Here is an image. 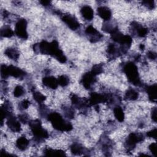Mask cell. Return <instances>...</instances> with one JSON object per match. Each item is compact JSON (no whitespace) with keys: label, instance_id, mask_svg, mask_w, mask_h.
Instances as JSON below:
<instances>
[{"label":"cell","instance_id":"obj_1","mask_svg":"<svg viewBox=\"0 0 157 157\" xmlns=\"http://www.w3.org/2000/svg\"><path fill=\"white\" fill-rule=\"evenodd\" d=\"M33 49L36 53L50 55L61 63L66 62L67 58L63 51L59 48L58 43L56 40H53L52 42L42 40L40 43L34 44Z\"/></svg>","mask_w":157,"mask_h":157},{"label":"cell","instance_id":"obj_2","mask_svg":"<svg viewBox=\"0 0 157 157\" xmlns=\"http://www.w3.org/2000/svg\"><path fill=\"white\" fill-rule=\"evenodd\" d=\"M48 120L52 123L53 127L60 131L68 132L72 129V125L64 120L62 116L57 112H52L47 115Z\"/></svg>","mask_w":157,"mask_h":157},{"label":"cell","instance_id":"obj_3","mask_svg":"<svg viewBox=\"0 0 157 157\" xmlns=\"http://www.w3.org/2000/svg\"><path fill=\"white\" fill-rule=\"evenodd\" d=\"M123 72L126 75L129 82L136 86L141 85V82L136 65L132 62L126 63L123 68Z\"/></svg>","mask_w":157,"mask_h":157},{"label":"cell","instance_id":"obj_4","mask_svg":"<svg viewBox=\"0 0 157 157\" xmlns=\"http://www.w3.org/2000/svg\"><path fill=\"white\" fill-rule=\"evenodd\" d=\"M29 124L36 140L42 141L48 137V132L42 128L39 120H32L29 121Z\"/></svg>","mask_w":157,"mask_h":157},{"label":"cell","instance_id":"obj_5","mask_svg":"<svg viewBox=\"0 0 157 157\" xmlns=\"http://www.w3.org/2000/svg\"><path fill=\"white\" fill-rule=\"evenodd\" d=\"M25 75L26 73L24 71L13 65L2 64L1 66V75L3 78H6L9 75L15 78H23Z\"/></svg>","mask_w":157,"mask_h":157},{"label":"cell","instance_id":"obj_6","mask_svg":"<svg viewBox=\"0 0 157 157\" xmlns=\"http://www.w3.org/2000/svg\"><path fill=\"white\" fill-rule=\"evenodd\" d=\"M144 140V136L142 134L131 132L125 142V147L128 151L133 150L136 144Z\"/></svg>","mask_w":157,"mask_h":157},{"label":"cell","instance_id":"obj_7","mask_svg":"<svg viewBox=\"0 0 157 157\" xmlns=\"http://www.w3.org/2000/svg\"><path fill=\"white\" fill-rule=\"evenodd\" d=\"M27 21L24 18H20L15 24V33L20 38L26 39L28 37L26 31Z\"/></svg>","mask_w":157,"mask_h":157},{"label":"cell","instance_id":"obj_8","mask_svg":"<svg viewBox=\"0 0 157 157\" xmlns=\"http://www.w3.org/2000/svg\"><path fill=\"white\" fill-rule=\"evenodd\" d=\"M112 100V98L110 96L101 94L97 93H92L90 94L88 102L90 105H96L99 103L111 102Z\"/></svg>","mask_w":157,"mask_h":157},{"label":"cell","instance_id":"obj_9","mask_svg":"<svg viewBox=\"0 0 157 157\" xmlns=\"http://www.w3.org/2000/svg\"><path fill=\"white\" fill-rule=\"evenodd\" d=\"M96 81V75L93 74L91 71H89L83 75L80 82L85 88L89 90Z\"/></svg>","mask_w":157,"mask_h":157},{"label":"cell","instance_id":"obj_10","mask_svg":"<svg viewBox=\"0 0 157 157\" xmlns=\"http://www.w3.org/2000/svg\"><path fill=\"white\" fill-rule=\"evenodd\" d=\"M85 33L88 36L89 40L92 43L98 42L102 37V35L99 33L97 29H96L92 25H89L85 29Z\"/></svg>","mask_w":157,"mask_h":157},{"label":"cell","instance_id":"obj_11","mask_svg":"<svg viewBox=\"0 0 157 157\" xmlns=\"http://www.w3.org/2000/svg\"><path fill=\"white\" fill-rule=\"evenodd\" d=\"M62 20L72 30H76L80 26L79 22L74 17L72 16L71 15H63L62 17Z\"/></svg>","mask_w":157,"mask_h":157},{"label":"cell","instance_id":"obj_12","mask_svg":"<svg viewBox=\"0 0 157 157\" xmlns=\"http://www.w3.org/2000/svg\"><path fill=\"white\" fill-rule=\"evenodd\" d=\"M6 124L8 128L13 132H18L21 131V124L20 122L12 113L7 118Z\"/></svg>","mask_w":157,"mask_h":157},{"label":"cell","instance_id":"obj_13","mask_svg":"<svg viewBox=\"0 0 157 157\" xmlns=\"http://www.w3.org/2000/svg\"><path fill=\"white\" fill-rule=\"evenodd\" d=\"M98 15L105 21H108L110 19L112 12L109 8L105 6H100L97 9Z\"/></svg>","mask_w":157,"mask_h":157},{"label":"cell","instance_id":"obj_14","mask_svg":"<svg viewBox=\"0 0 157 157\" xmlns=\"http://www.w3.org/2000/svg\"><path fill=\"white\" fill-rule=\"evenodd\" d=\"M43 84L52 89H56L58 85L57 78H55L53 76H47L42 78Z\"/></svg>","mask_w":157,"mask_h":157},{"label":"cell","instance_id":"obj_15","mask_svg":"<svg viewBox=\"0 0 157 157\" xmlns=\"http://www.w3.org/2000/svg\"><path fill=\"white\" fill-rule=\"evenodd\" d=\"M131 25L132 26V28L136 31L137 35L138 36L144 37L147 35V34L148 33V30L147 28L144 27L143 26L139 24L136 21H133Z\"/></svg>","mask_w":157,"mask_h":157},{"label":"cell","instance_id":"obj_16","mask_svg":"<svg viewBox=\"0 0 157 157\" xmlns=\"http://www.w3.org/2000/svg\"><path fill=\"white\" fill-rule=\"evenodd\" d=\"M80 12L83 17L86 20L90 21L93 18L94 12L93 9L90 6H83L80 9Z\"/></svg>","mask_w":157,"mask_h":157},{"label":"cell","instance_id":"obj_17","mask_svg":"<svg viewBox=\"0 0 157 157\" xmlns=\"http://www.w3.org/2000/svg\"><path fill=\"white\" fill-rule=\"evenodd\" d=\"M145 90L148 94L150 101L151 102H155L156 99V90H157L156 83H154L151 85L147 86L145 88Z\"/></svg>","mask_w":157,"mask_h":157},{"label":"cell","instance_id":"obj_18","mask_svg":"<svg viewBox=\"0 0 157 157\" xmlns=\"http://www.w3.org/2000/svg\"><path fill=\"white\" fill-rule=\"evenodd\" d=\"M29 140L24 136L19 137L16 141V146L20 150H25L29 145Z\"/></svg>","mask_w":157,"mask_h":157},{"label":"cell","instance_id":"obj_19","mask_svg":"<svg viewBox=\"0 0 157 157\" xmlns=\"http://www.w3.org/2000/svg\"><path fill=\"white\" fill-rule=\"evenodd\" d=\"M4 54L13 60H17L19 57L18 52L14 48H8L4 51Z\"/></svg>","mask_w":157,"mask_h":157},{"label":"cell","instance_id":"obj_20","mask_svg":"<svg viewBox=\"0 0 157 157\" xmlns=\"http://www.w3.org/2000/svg\"><path fill=\"white\" fill-rule=\"evenodd\" d=\"M107 53L112 58H114L117 56H118L121 52L120 50H118L114 44H110L107 48Z\"/></svg>","mask_w":157,"mask_h":157},{"label":"cell","instance_id":"obj_21","mask_svg":"<svg viewBox=\"0 0 157 157\" xmlns=\"http://www.w3.org/2000/svg\"><path fill=\"white\" fill-rule=\"evenodd\" d=\"M113 113H114L115 117L118 121L123 122L124 121V113L122 108L120 106L117 105L114 108Z\"/></svg>","mask_w":157,"mask_h":157},{"label":"cell","instance_id":"obj_22","mask_svg":"<svg viewBox=\"0 0 157 157\" xmlns=\"http://www.w3.org/2000/svg\"><path fill=\"white\" fill-rule=\"evenodd\" d=\"M44 153L45 156H64L65 153L61 150H53L47 148L44 150Z\"/></svg>","mask_w":157,"mask_h":157},{"label":"cell","instance_id":"obj_23","mask_svg":"<svg viewBox=\"0 0 157 157\" xmlns=\"http://www.w3.org/2000/svg\"><path fill=\"white\" fill-rule=\"evenodd\" d=\"M71 151L74 155H80L85 151L82 145L78 143H74L71 147Z\"/></svg>","mask_w":157,"mask_h":157},{"label":"cell","instance_id":"obj_24","mask_svg":"<svg viewBox=\"0 0 157 157\" xmlns=\"http://www.w3.org/2000/svg\"><path fill=\"white\" fill-rule=\"evenodd\" d=\"M125 98L130 101H135L139 98V93L135 90L129 88L125 93Z\"/></svg>","mask_w":157,"mask_h":157},{"label":"cell","instance_id":"obj_25","mask_svg":"<svg viewBox=\"0 0 157 157\" xmlns=\"http://www.w3.org/2000/svg\"><path fill=\"white\" fill-rule=\"evenodd\" d=\"M13 30L9 26H4L1 29V36L4 37H11L13 36Z\"/></svg>","mask_w":157,"mask_h":157},{"label":"cell","instance_id":"obj_26","mask_svg":"<svg viewBox=\"0 0 157 157\" xmlns=\"http://www.w3.org/2000/svg\"><path fill=\"white\" fill-rule=\"evenodd\" d=\"M57 80H58V85L63 87L67 86L69 82V78L66 75H60L58 77V78H57Z\"/></svg>","mask_w":157,"mask_h":157},{"label":"cell","instance_id":"obj_27","mask_svg":"<svg viewBox=\"0 0 157 157\" xmlns=\"http://www.w3.org/2000/svg\"><path fill=\"white\" fill-rule=\"evenodd\" d=\"M33 98H34V99L36 102L40 103V104L42 103L46 99V97L44 94H42V93H40L38 91L33 92Z\"/></svg>","mask_w":157,"mask_h":157},{"label":"cell","instance_id":"obj_28","mask_svg":"<svg viewBox=\"0 0 157 157\" xmlns=\"http://www.w3.org/2000/svg\"><path fill=\"white\" fill-rule=\"evenodd\" d=\"M25 93V90H24V88L20 86V85H18L17 86L15 89H14V91H13V95L16 98H18V97H20L22 95H23Z\"/></svg>","mask_w":157,"mask_h":157},{"label":"cell","instance_id":"obj_29","mask_svg":"<svg viewBox=\"0 0 157 157\" xmlns=\"http://www.w3.org/2000/svg\"><path fill=\"white\" fill-rule=\"evenodd\" d=\"M91 72L94 74L95 75H97L98 74H101L103 72L102 66L101 64H95L93 66Z\"/></svg>","mask_w":157,"mask_h":157},{"label":"cell","instance_id":"obj_30","mask_svg":"<svg viewBox=\"0 0 157 157\" xmlns=\"http://www.w3.org/2000/svg\"><path fill=\"white\" fill-rule=\"evenodd\" d=\"M65 115L68 118H73L74 117V111L69 107H65L64 109Z\"/></svg>","mask_w":157,"mask_h":157},{"label":"cell","instance_id":"obj_31","mask_svg":"<svg viewBox=\"0 0 157 157\" xmlns=\"http://www.w3.org/2000/svg\"><path fill=\"white\" fill-rule=\"evenodd\" d=\"M29 105H30V102L27 99H25L20 102L19 107L21 110H25V109H26Z\"/></svg>","mask_w":157,"mask_h":157},{"label":"cell","instance_id":"obj_32","mask_svg":"<svg viewBox=\"0 0 157 157\" xmlns=\"http://www.w3.org/2000/svg\"><path fill=\"white\" fill-rule=\"evenodd\" d=\"M142 4L150 9H153L155 7V2L153 1H143Z\"/></svg>","mask_w":157,"mask_h":157},{"label":"cell","instance_id":"obj_33","mask_svg":"<svg viewBox=\"0 0 157 157\" xmlns=\"http://www.w3.org/2000/svg\"><path fill=\"white\" fill-rule=\"evenodd\" d=\"M148 148L152 155L155 156H156V144L155 142H153L150 144V145L148 146Z\"/></svg>","mask_w":157,"mask_h":157},{"label":"cell","instance_id":"obj_34","mask_svg":"<svg viewBox=\"0 0 157 157\" xmlns=\"http://www.w3.org/2000/svg\"><path fill=\"white\" fill-rule=\"evenodd\" d=\"M156 132H157L156 128H154V129L150 130V131L147 132V136L149 137H151V138L156 139Z\"/></svg>","mask_w":157,"mask_h":157},{"label":"cell","instance_id":"obj_35","mask_svg":"<svg viewBox=\"0 0 157 157\" xmlns=\"http://www.w3.org/2000/svg\"><path fill=\"white\" fill-rule=\"evenodd\" d=\"M18 119L23 123H26L28 121V118L27 115H25V114L20 115L18 116Z\"/></svg>","mask_w":157,"mask_h":157},{"label":"cell","instance_id":"obj_36","mask_svg":"<svg viewBox=\"0 0 157 157\" xmlns=\"http://www.w3.org/2000/svg\"><path fill=\"white\" fill-rule=\"evenodd\" d=\"M148 58L151 60H155L156 58V53L153 51H149L147 53Z\"/></svg>","mask_w":157,"mask_h":157},{"label":"cell","instance_id":"obj_37","mask_svg":"<svg viewBox=\"0 0 157 157\" xmlns=\"http://www.w3.org/2000/svg\"><path fill=\"white\" fill-rule=\"evenodd\" d=\"M156 107H154L152 110H151V119L152 120L156 123V120H157V118H156Z\"/></svg>","mask_w":157,"mask_h":157},{"label":"cell","instance_id":"obj_38","mask_svg":"<svg viewBox=\"0 0 157 157\" xmlns=\"http://www.w3.org/2000/svg\"><path fill=\"white\" fill-rule=\"evenodd\" d=\"M40 3L42 6H45V7H47V6H48L50 5L51 2L49 1H40Z\"/></svg>","mask_w":157,"mask_h":157},{"label":"cell","instance_id":"obj_39","mask_svg":"<svg viewBox=\"0 0 157 157\" xmlns=\"http://www.w3.org/2000/svg\"><path fill=\"white\" fill-rule=\"evenodd\" d=\"M139 48H140V49H141V50H144V44H140Z\"/></svg>","mask_w":157,"mask_h":157}]
</instances>
